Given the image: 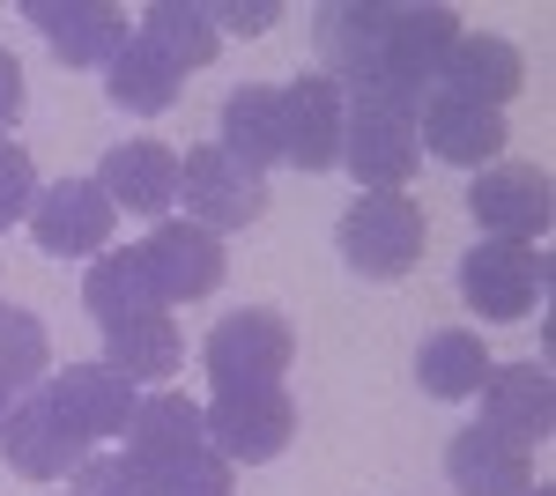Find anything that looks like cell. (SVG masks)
<instances>
[{
	"instance_id": "6da1fadb",
	"label": "cell",
	"mask_w": 556,
	"mask_h": 496,
	"mask_svg": "<svg viewBox=\"0 0 556 496\" xmlns=\"http://www.w3.org/2000/svg\"><path fill=\"white\" fill-rule=\"evenodd\" d=\"M424 238H430V222L408 193H356L342 207V222H334L349 275H364V282H401L424 259Z\"/></svg>"
},
{
	"instance_id": "7a4b0ae2",
	"label": "cell",
	"mask_w": 556,
	"mask_h": 496,
	"mask_svg": "<svg viewBox=\"0 0 556 496\" xmlns=\"http://www.w3.org/2000/svg\"><path fill=\"white\" fill-rule=\"evenodd\" d=\"M386 30H393L386 0H327V8H312L319 75L342 97H379L386 89Z\"/></svg>"
},
{
	"instance_id": "3957f363",
	"label": "cell",
	"mask_w": 556,
	"mask_h": 496,
	"mask_svg": "<svg viewBox=\"0 0 556 496\" xmlns=\"http://www.w3.org/2000/svg\"><path fill=\"white\" fill-rule=\"evenodd\" d=\"M208 459V415L186 393H141V408L127 422V467L149 482V496H164Z\"/></svg>"
},
{
	"instance_id": "277c9868",
	"label": "cell",
	"mask_w": 556,
	"mask_h": 496,
	"mask_svg": "<svg viewBox=\"0 0 556 496\" xmlns=\"http://www.w3.org/2000/svg\"><path fill=\"white\" fill-rule=\"evenodd\" d=\"M416 156H424V141H416V112L408 104H393V97H349L342 164L356 170L364 193H401L416 178Z\"/></svg>"
},
{
	"instance_id": "5b68a950",
	"label": "cell",
	"mask_w": 556,
	"mask_h": 496,
	"mask_svg": "<svg viewBox=\"0 0 556 496\" xmlns=\"http://www.w3.org/2000/svg\"><path fill=\"white\" fill-rule=\"evenodd\" d=\"M201 415H208V453L238 467H267L298 437V400L282 385H215Z\"/></svg>"
},
{
	"instance_id": "8992f818",
	"label": "cell",
	"mask_w": 556,
	"mask_h": 496,
	"mask_svg": "<svg viewBox=\"0 0 556 496\" xmlns=\"http://www.w3.org/2000/svg\"><path fill=\"white\" fill-rule=\"evenodd\" d=\"M290 356H298V333H290L282 311H267V304L230 311V319L208 333V348H201V364H208L215 385H282V378H290Z\"/></svg>"
},
{
	"instance_id": "52a82bcc",
	"label": "cell",
	"mask_w": 556,
	"mask_h": 496,
	"mask_svg": "<svg viewBox=\"0 0 556 496\" xmlns=\"http://www.w3.org/2000/svg\"><path fill=\"white\" fill-rule=\"evenodd\" d=\"M453 282H460L475 319L513 327V319H527V311L549 296V259H542L534 245H468Z\"/></svg>"
},
{
	"instance_id": "ba28073f",
	"label": "cell",
	"mask_w": 556,
	"mask_h": 496,
	"mask_svg": "<svg viewBox=\"0 0 556 496\" xmlns=\"http://www.w3.org/2000/svg\"><path fill=\"white\" fill-rule=\"evenodd\" d=\"M178 201L193 207L186 222L223 238V230H253L267 215V186L245 164H230L223 149H193V156H178Z\"/></svg>"
},
{
	"instance_id": "9c48e42d",
	"label": "cell",
	"mask_w": 556,
	"mask_h": 496,
	"mask_svg": "<svg viewBox=\"0 0 556 496\" xmlns=\"http://www.w3.org/2000/svg\"><path fill=\"white\" fill-rule=\"evenodd\" d=\"M38 400L60 415L83 445H97V437H127L134 408H141L134 378H119L112 364H67L60 378H45V385H38Z\"/></svg>"
},
{
	"instance_id": "30bf717a",
	"label": "cell",
	"mask_w": 556,
	"mask_h": 496,
	"mask_svg": "<svg viewBox=\"0 0 556 496\" xmlns=\"http://www.w3.org/2000/svg\"><path fill=\"white\" fill-rule=\"evenodd\" d=\"M549 193V170L542 164H490L468 193V215L490 230V245H534L556 215Z\"/></svg>"
},
{
	"instance_id": "8fae6325",
	"label": "cell",
	"mask_w": 556,
	"mask_h": 496,
	"mask_svg": "<svg viewBox=\"0 0 556 496\" xmlns=\"http://www.w3.org/2000/svg\"><path fill=\"white\" fill-rule=\"evenodd\" d=\"M119 207L104 201L97 178H60V186H38V207H30V238L52 259H97L104 238H112Z\"/></svg>"
},
{
	"instance_id": "7c38bea8",
	"label": "cell",
	"mask_w": 556,
	"mask_h": 496,
	"mask_svg": "<svg viewBox=\"0 0 556 496\" xmlns=\"http://www.w3.org/2000/svg\"><path fill=\"white\" fill-rule=\"evenodd\" d=\"M460 38V15L453 8H393V30H386V89L393 104H424L430 82H438V60Z\"/></svg>"
},
{
	"instance_id": "4fadbf2b",
	"label": "cell",
	"mask_w": 556,
	"mask_h": 496,
	"mask_svg": "<svg viewBox=\"0 0 556 496\" xmlns=\"http://www.w3.org/2000/svg\"><path fill=\"white\" fill-rule=\"evenodd\" d=\"M519 89H527V60H519V44L482 38V30H460L453 52L438 60L430 97H453V104H475V112H505Z\"/></svg>"
},
{
	"instance_id": "5bb4252c",
	"label": "cell",
	"mask_w": 556,
	"mask_h": 496,
	"mask_svg": "<svg viewBox=\"0 0 556 496\" xmlns=\"http://www.w3.org/2000/svg\"><path fill=\"white\" fill-rule=\"evenodd\" d=\"M134 252H141V267H149V282H156L164 304H193V296H208L223 282V238L201 230V222H186V215L156 222Z\"/></svg>"
},
{
	"instance_id": "9a60e30c",
	"label": "cell",
	"mask_w": 556,
	"mask_h": 496,
	"mask_svg": "<svg viewBox=\"0 0 556 496\" xmlns=\"http://www.w3.org/2000/svg\"><path fill=\"white\" fill-rule=\"evenodd\" d=\"M23 23L45 30L60 67H112V52L127 44V15L112 0H23Z\"/></svg>"
},
{
	"instance_id": "2e32d148",
	"label": "cell",
	"mask_w": 556,
	"mask_h": 496,
	"mask_svg": "<svg viewBox=\"0 0 556 496\" xmlns=\"http://www.w3.org/2000/svg\"><path fill=\"white\" fill-rule=\"evenodd\" d=\"M282 104V164L298 170H334L342 164V112L349 97L327 75H298L290 89H275Z\"/></svg>"
},
{
	"instance_id": "e0dca14e",
	"label": "cell",
	"mask_w": 556,
	"mask_h": 496,
	"mask_svg": "<svg viewBox=\"0 0 556 496\" xmlns=\"http://www.w3.org/2000/svg\"><path fill=\"white\" fill-rule=\"evenodd\" d=\"M97 186H104V201L119 207V215H149V222H164V207L178 201V149H172V141H156V133L119 141V149H104Z\"/></svg>"
},
{
	"instance_id": "ac0fdd59",
	"label": "cell",
	"mask_w": 556,
	"mask_h": 496,
	"mask_svg": "<svg viewBox=\"0 0 556 496\" xmlns=\"http://www.w3.org/2000/svg\"><path fill=\"white\" fill-rule=\"evenodd\" d=\"M482 430L513 437V445H542L556 430V385L542 364H490L482 378Z\"/></svg>"
},
{
	"instance_id": "d6986e66",
	"label": "cell",
	"mask_w": 556,
	"mask_h": 496,
	"mask_svg": "<svg viewBox=\"0 0 556 496\" xmlns=\"http://www.w3.org/2000/svg\"><path fill=\"white\" fill-rule=\"evenodd\" d=\"M416 141L438 164L490 170L497 149H505V112H475V104H453V97H424L416 104Z\"/></svg>"
},
{
	"instance_id": "ffe728a7",
	"label": "cell",
	"mask_w": 556,
	"mask_h": 496,
	"mask_svg": "<svg viewBox=\"0 0 556 496\" xmlns=\"http://www.w3.org/2000/svg\"><path fill=\"white\" fill-rule=\"evenodd\" d=\"M0 459H8L23 482H60V474H75L89 453L45 400H15V415L0 422Z\"/></svg>"
},
{
	"instance_id": "44dd1931",
	"label": "cell",
	"mask_w": 556,
	"mask_h": 496,
	"mask_svg": "<svg viewBox=\"0 0 556 496\" xmlns=\"http://www.w3.org/2000/svg\"><path fill=\"white\" fill-rule=\"evenodd\" d=\"M445 474H453L460 496H527L534 489V459H527V445L482 430V422H468V430L445 445Z\"/></svg>"
},
{
	"instance_id": "7402d4cb",
	"label": "cell",
	"mask_w": 556,
	"mask_h": 496,
	"mask_svg": "<svg viewBox=\"0 0 556 496\" xmlns=\"http://www.w3.org/2000/svg\"><path fill=\"white\" fill-rule=\"evenodd\" d=\"M230 164H245L260 178L267 164H282V104H275V82H245L223 97V141H215Z\"/></svg>"
},
{
	"instance_id": "603a6c76",
	"label": "cell",
	"mask_w": 556,
	"mask_h": 496,
	"mask_svg": "<svg viewBox=\"0 0 556 496\" xmlns=\"http://www.w3.org/2000/svg\"><path fill=\"white\" fill-rule=\"evenodd\" d=\"M178 82H186V75H178V67L149 38H141V30H134V38L112 52V67H104V97H112L119 112H134V119L172 112V104H178Z\"/></svg>"
},
{
	"instance_id": "cb8c5ba5",
	"label": "cell",
	"mask_w": 556,
	"mask_h": 496,
	"mask_svg": "<svg viewBox=\"0 0 556 496\" xmlns=\"http://www.w3.org/2000/svg\"><path fill=\"white\" fill-rule=\"evenodd\" d=\"M83 304L97 311V327H119V319L164 311V296H156V282H149L141 252H97L89 275H83Z\"/></svg>"
},
{
	"instance_id": "d4e9b609",
	"label": "cell",
	"mask_w": 556,
	"mask_h": 496,
	"mask_svg": "<svg viewBox=\"0 0 556 496\" xmlns=\"http://www.w3.org/2000/svg\"><path fill=\"white\" fill-rule=\"evenodd\" d=\"M178 327L164 319V311H149V319H119V327H104V364L119 378H134V385H164V378H178Z\"/></svg>"
},
{
	"instance_id": "484cf974",
	"label": "cell",
	"mask_w": 556,
	"mask_h": 496,
	"mask_svg": "<svg viewBox=\"0 0 556 496\" xmlns=\"http://www.w3.org/2000/svg\"><path fill=\"white\" fill-rule=\"evenodd\" d=\"M482 378H490V348L460 327L430 333L424 348H416V385H424L430 400H475Z\"/></svg>"
},
{
	"instance_id": "4316f807",
	"label": "cell",
	"mask_w": 556,
	"mask_h": 496,
	"mask_svg": "<svg viewBox=\"0 0 556 496\" xmlns=\"http://www.w3.org/2000/svg\"><path fill=\"white\" fill-rule=\"evenodd\" d=\"M141 38L156 44L178 75L208 67L215 52H223V38H215V23H208V8H201V0H149V8H141Z\"/></svg>"
},
{
	"instance_id": "83f0119b",
	"label": "cell",
	"mask_w": 556,
	"mask_h": 496,
	"mask_svg": "<svg viewBox=\"0 0 556 496\" xmlns=\"http://www.w3.org/2000/svg\"><path fill=\"white\" fill-rule=\"evenodd\" d=\"M45 364H52V333H45L38 311H0V385H38Z\"/></svg>"
},
{
	"instance_id": "f1b7e54d",
	"label": "cell",
	"mask_w": 556,
	"mask_h": 496,
	"mask_svg": "<svg viewBox=\"0 0 556 496\" xmlns=\"http://www.w3.org/2000/svg\"><path fill=\"white\" fill-rule=\"evenodd\" d=\"M30 207H38V170H30V149H15V141L0 133V230L30 222Z\"/></svg>"
},
{
	"instance_id": "f546056e",
	"label": "cell",
	"mask_w": 556,
	"mask_h": 496,
	"mask_svg": "<svg viewBox=\"0 0 556 496\" xmlns=\"http://www.w3.org/2000/svg\"><path fill=\"white\" fill-rule=\"evenodd\" d=\"M67 482H75V496H149V482H141L119 453H89Z\"/></svg>"
},
{
	"instance_id": "4dcf8cb0",
	"label": "cell",
	"mask_w": 556,
	"mask_h": 496,
	"mask_svg": "<svg viewBox=\"0 0 556 496\" xmlns=\"http://www.w3.org/2000/svg\"><path fill=\"white\" fill-rule=\"evenodd\" d=\"M215 38H260V30H275L282 23V8L275 0H223V8H208Z\"/></svg>"
},
{
	"instance_id": "1f68e13d",
	"label": "cell",
	"mask_w": 556,
	"mask_h": 496,
	"mask_svg": "<svg viewBox=\"0 0 556 496\" xmlns=\"http://www.w3.org/2000/svg\"><path fill=\"white\" fill-rule=\"evenodd\" d=\"M164 496H238V489H230V459H201V467H193V474H186V482H172V489H164Z\"/></svg>"
},
{
	"instance_id": "d6a6232c",
	"label": "cell",
	"mask_w": 556,
	"mask_h": 496,
	"mask_svg": "<svg viewBox=\"0 0 556 496\" xmlns=\"http://www.w3.org/2000/svg\"><path fill=\"white\" fill-rule=\"evenodd\" d=\"M23 119V67H15V52L0 44V133Z\"/></svg>"
},
{
	"instance_id": "836d02e7",
	"label": "cell",
	"mask_w": 556,
	"mask_h": 496,
	"mask_svg": "<svg viewBox=\"0 0 556 496\" xmlns=\"http://www.w3.org/2000/svg\"><path fill=\"white\" fill-rule=\"evenodd\" d=\"M8 415H15V385H0V422H8Z\"/></svg>"
},
{
	"instance_id": "e575fe53",
	"label": "cell",
	"mask_w": 556,
	"mask_h": 496,
	"mask_svg": "<svg viewBox=\"0 0 556 496\" xmlns=\"http://www.w3.org/2000/svg\"><path fill=\"white\" fill-rule=\"evenodd\" d=\"M527 496H556V489H549V482H542V489H527Z\"/></svg>"
},
{
	"instance_id": "d590c367",
	"label": "cell",
	"mask_w": 556,
	"mask_h": 496,
	"mask_svg": "<svg viewBox=\"0 0 556 496\" xmlns=\"http://www.w3.org/2000/svg\"><path fill=\"white\" fill-rule=\"evenodd\" d=\"M0 311H8V304H0Z\"/></svg>"
}]
</instances>
